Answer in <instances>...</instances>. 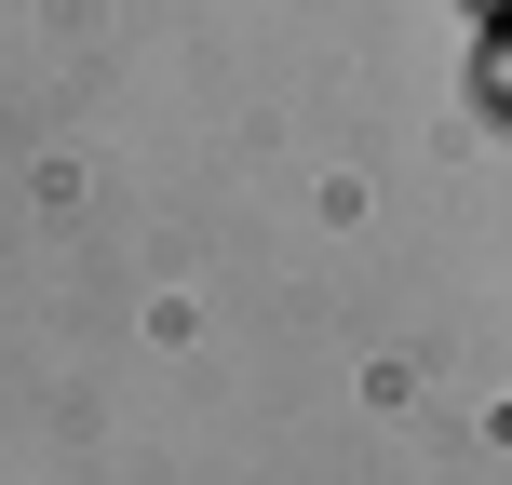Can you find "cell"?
<instances>
[{"label":"cell","instance_id":"1","mask_svg":"<svg viewBox=\"0 0 512 485\" xmlns=\"http://www.w3.org/2000/svg\"><path fill=\"white\" fill-rule=\"evenodd\" d=\"M499 432H512V418H499Z\"/></svg>","mask_w":512,"mask_h":485}]
</instances>
